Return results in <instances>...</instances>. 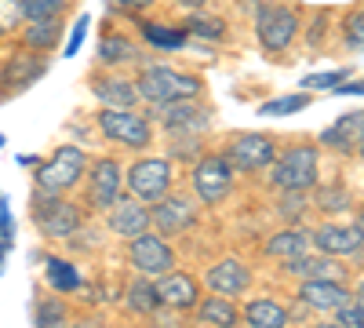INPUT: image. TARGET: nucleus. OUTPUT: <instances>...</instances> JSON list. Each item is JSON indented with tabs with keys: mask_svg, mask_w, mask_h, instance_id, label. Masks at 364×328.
<instances>
[{
	"mask_svg": "<svg viewBox=\"0 0 364 328\" xmlns=\"http://www.w3.org/2000/svg\"><path fill=\"white\" fill-rule=\"evenodd\" d=\"M240 317L248 328H288V310L277 300H252Z\"/></svg>",
	"mask_w": 364,
	"mask_h": 328,
	"instance_id": "nucleus-28",
	"label": "nucleus"
},
{
	"mask_svg": "<svg viewBox=\"0 0 364 328\" xmlns=\"http://www.w3.org/2000/svg\"><path fill=\"white\" fill-rule=\"evenodd\" d=\"M135 88H139V99H146L149 106H171V102H190V99H200L204 95V80L190 70H175V66H164V63H154V66H142L139 77H135Z\"/></svg>",
	"mask_w": 364,
	"mask_h": 328,
	"instance_id": "nucleus-1",
	"label": "nucleus"
},
{
	"mask_svg": "<svg viewBox=\"0 0 364 328\" xmlns=\"http://www.w3.org/2000/svg\"><path fill=\"white\" fill-rule=\"evenodd\" d=\"M182 29L190 33V41H211V44H223L226 41V22L219 15H208V11H193Z\"/></svg>",
	"mask_w": 364,
	"mask_h": 328,
	"instance_id": "nucleus-30",
	"label": "nucleus"
},
{
	"mask_svg": "<svg viewBox=\"0 0 364 328\" xmlns=\"http://www.w3.org/2000/svg\"><path fill=\"white\" fill-rule=\"evenodd\" d=\"M281 270L288 277H299V281H343L346 266L336 259V255H324V252H302L295 259H284Z\"/></svg>",
	"mask_w": 364,
	"mask_h": 328,
	"instance_id": "nucleus-18",
	"label": "nucleus"
},
{
	"mask_svg": "<svg viewBox=\"0 0 364 328\" xmlns=\"http://www.w3.org/2000/svg\"><path fill=\"white\" fill-rule=\"evenodd\" d=\"M364 142V110H353L346 117H339L331 128L321 132V146H331L339 154H350V150H360Z\"/></svg>",
	"mask_w": 364,
	"mask_h": 328,
	"instance_id": "nucleus-20",
	"label": "nucleus"
},
{
	"mask_svg": "<svg viewBox=\"0 0 364 328\" xmlns=\"http://www.w3.org/2000/svg\"><path fill=\"white\" fill-rule=\"evenodd\" d=\"M70 8V0H22L26 22H48V18H63Z\"/></svg>",
	"mask_w": 364,
	"mask_h": 328,
	"instance_id": "nucleus-33",
	"label": "nucleus"
},
{
	"mask_svg": "<svg viewBox=\"0 0 364 328\" xmlns=\"http://www.w3.org/2000/svg\"><path fill=\"white\" fill-rule=\"evenodd\" d=\"M87 168V157L80 146H58V150L37 164V175H33V183L41 194H55V197H63L70 194L77 183H80V175Z\"/></svg>",
	"mask_w": 364,
	"mask_h": 328,
	"instance_id": "nucleus-4",
	"label": "nucleus"
},
{
	"mask_svg": "<svg viewBox=\"0 0 364 328\" xmlns=\"http://www.w3.org/2000/svg\"><path fill=\"white\" fill-rule=\"evenodd\" d=\"M139 33L146 48H157V51H178L190 41V33L182 26H161V22H139Z\"/></svg>",
	"mask_w": 364,
	"mask_h": 328,
	"instance_id": "nucleus-26",
	"label": "nucleus"
},
{
	"mask_svg": "<svg viewBox=\"0 0 364 328\" xmlns=\"http://www.w3.org/2000/svg\"><path fill=\"white\" fill-rule=\"evenodd\" d=\"M124 194V168H120L117 157H95L87 168V197L95 208H106Z\"/></svg>",
	"mask_w": 364,
	"mask_h": 328,
	"instance_id": "nucleus-12",
	"label": "nucleus"
},
{
	"mask_svg": "<svg viewBox=\"0 0 364 328\" xmlns=\"http://www.w3.org/2000/svg\"><path fill=\"white\" fill-rule=\"evenodd\" d=\"M314 328H343V324H314Z\"/></svg>",
	"mask_w": 364,
	"mask_h": 328,
	"instance_id": "nucleus-47",
	"label": "nucleus"
},
{
	"mask_svg": "<svg viewBox=\"0 0 364 328\" xmlns=\"http://www.w3.org/2000/svg\"><path fill=\"white\" fill-rule=\"evenodd\" d=\"M299 300L306 303L310 310L321 314H336L343 303H350V292L343 288V281H302Z\"/></svg>",
	"mask_w": 364,
	"mask_h": 328,
	"instance_id": "nucleus-21",
	"label": "nucleus"
},
{
	"mask_svg": "<svg viewBox=\"0 0 364 328\" xmlns=\"http://www.w3.org/2000/svg\"><path fill=\"white\" fill-rule=\"evenodd\" d=\"M350 77V70H328V73H310L306 80H302V88H321V92H328V88H339L343 80Z\"/></svg>",
	"mask_w": 364,
	"mask_h": 328,
	"instance_id": "nucleus-37",
	"label": "nucleus"
},
{
	"mask_svg": "<svg viewBox=\"0 0 364 328\" xmlns=\"http://www.w3.org/2000/svg\"><path fill=\"white\" fill-rule=\"evenodd\" d=\"M336 324H343V328H364V307H360L357 300L343 303V307L336 310Z\"/></svg>",
	"mask_w": 364,
	"mask_h": 328,
	"instance_id": "nucleus-38",
	"label": "nucleus"
},
{
	"mask_svg": "<svg viewBox=\"0 0 364 328\" xmlns=\"http://www.w3.org/2000/svg\"><path fill=\"white\" fill-rule=\"evenodd\" d=\"M346 44L353 51H364V8H357L350 18H346Z\"/></svg>",
	"mask_w": 364,
	"mask_h": 328,
	"instance_id": "nucleus-39",
	"label": "nucleus"
},
{
	"mask_svg": "<svg viewBox=\"0 0 364 328\" xmlns=\"http://www.w3.org/2000/svg\"><path fill=\"white\" fill-rule=\"evenodd\" d=\"M106 226L117 233V237H139L142 230H149V204H142L139 197L132 194H120L109 208H106Z\"/></svg>",
	"mask_w": 364,
	"mask_h": 328,
	"instance_id": "nucleus-16",
	"label": "nucleus"
},
{
	"mask_svg": "<svg viewBox=\"0 0 364 328\" xmlns=\"http://www.w3.org/2000/svg\"><path fill=\"white\" fill-rule=\"evenodd\" d=\"M124 190L142 204H157L171 194V161L168 157H139L124 171Z\"/></svg>",
	"mask_w": 364,
	"mask_h": 328,
	"instance_id": "nucleus-6",
	"label": "nucleus"
},
{
	"mask_svg": "<svg viewBox=\"0 0 364 328\" xmlns=\"http://www.w3.org/2000/svg\"><path fill=\"white\" fill-rule=\"evenodd\" d=\"M310 245H314V237H310L306 230L288 226V230H281V233H273L262 252H266L269 259L284 263V259H295V255H302V252H310Z\"/></svg>",
	"mask_w": 364,
	"mask_h": 328,
	"instance_id": "nucleus-25",
	"label": "nucleus"
},
{
	"mask_svg": "<svg viewBox=\"0 0 364 328\" xmlns=\"http://www.w3.org/2000/svg\"><path fill=\"white\" fill-rule=\"evenodd\" d=\"M197 201L186 194H168L157 204H149V226H154L161 237H178L190 226H197Z\"/></svg>",
	"mask_w": 364,
	"mask_h": 328,
	"instance_id": "nucleus-9",
	"label": "nucleus"
},
{
	"mask_svg": "<svg viewBox=\"0 0 364 328\" xmlns=\"http://www.w3.org/2000/svg\"><path fill=\"white\" fill-rule=\"evenodd\" d=\"M193 310H197V321L208 324V328H237L240 324V310H237V303L230 300V295L211 292L208 300H200Z\"/></svg>",
	"mask_w": 364,
	"mask_h": 328,
	"instance_id": "nucleus-23",
	"label": "nucleus"
},
{
	"mask_svg": "<svg viewBox=\"0 0 364 328\" xmlns=\"http://www.w3.org/2000/svg\"><path fill=\"white\" fill-rule=\"evenodd\" d=\"M357 303H360V307H364V281H360V285H357Z\"/></svg>",
	"mask_w": 364,
	"mask_h": 328,
	"instance_id": "nucleus-45",
	"label": "nucleus"
},
{
	"mask_svg": "<svg viewBox=\"0 0 364 328\" xmlns=\"http://www.w3.org/2000/svg\"><path fill=\"white\" fill-rule=\"evenodd\" d=\"M269 183L281 194H310L317 186V146L299 142L277 154V161L269 164Z\"/></svg>",
	"mask_w": 364,
	"mask_h": 328,
	"instance_id": "nucleus-2",
	"label": "nucleus"
},
{
	"mask_svg": "<svg viewBox=\"0 0 364 328\" xmlns=\"http://www.w3.org/2000/svg\"><path fill=\"white\" fill-rule=\"evenodd\" d=\"M26 22V11H22V0H0V37L15 33V29Z\"/></svg>",
	"mask_w": 364,
	"mask_h": 328,
	"instance_id": "nucleus-35",
	"label": "nucleus"
},
{
	"mask_svg": "<svg viewBox=\"0 0 364 328\" xmlns=\"http://www.w3.org/2000/svg\"><path fill=\"white\" fill-rule=\"evenodd\" d=\"M161 125L171 139H186V135H204L208 125H211V113L190 99V102H171V106H161Z\"/></svg>",
	"mask_w": 364,
	"mask_h": 328,
	"instance_id": "nucleus-14",
	"label": "nucleus"
},
{
	"mask_svg": "<svg viewBox=\"0 0 364 328\" xmlns=\"http://www.w3.org/2000/svg\"><path fill=\"white\" fill-rule=\"evenodd\" d=\"M44 277H48V285L58 292V295H66V292H77L84 281H80V274H77V266L73 263H66V259H48L44 263Z\"/></svg>",
	"mask_w": 364,
	"mask_h": 328,
	"instance_id": "nucleus-31",
	"label": "nucleus"
},
{
	"mask_svg": "<svg viewBox=\"0 0 364 328\" xmlns=\"http://www.w3.org/2000/svg\"><path fill=\"white\" fill-rule=\"evenodd\" d=\"M128 63H142V51L135 48V41H128L124 33H106L99 41V66L106 70H120Z\"/></svg>",
	"mask_w": 364,
	"mask_h": 328,
	"instance_id": "nucleus-24",
	"label": "nucleus"
},
{
	"mask_svg": "<svg viewBox=\"0 0 364 328\" xmlns=\"http://www.w3.org/2000/svg\"><path fill=\"white\" fill-rule=\"evenodd\" d=\"M157 295H161V307L164 310H193L200 303V285L197 277H190L186 270H164L157 274Z\"/></svg>",
	"mask_w": 364,
	"mask_h": 328,
	"instance_id": "nucleus-15",
	"label": "nucleus"
},
{
	"mask_svg": "<svg viewBox=\"0 0 364 328\" xmlns=\"http://www.w3.org/2000/svg\"><path fill=\"white\" fill-rule=\"evenodd\" d=\"M302 208H306V194H284L281 197V216L284 219H299Z\"/></svg>",
	"mask_w": 364,
	"mask_h": 328,
	"instance_id": "nucleus-40",
	"label": "nucleus"
},
{
	"mask_svg": "<svg viewBox=\"0 0 364 328\" xmlns=\"http://www.w3.org/2000/svg\"><path fill=\"white\" fill-rule=\"evenodd\" d=\"M336 92H339V95H364V77H360V80H343Z\"/></svg>",
	"mask_w": 364,
	"mask_h": 328,
	"instance_id": "nucleus-43",
	"label": "nucleus"
},
{
	"mask_svg": "<svg viewBox=\"0 0 364 328\" xmlns=\"http://www.w3.org/2000/svg\"><path fill=\"white\" fill-rule=\"evenodd\" d=\"M44 73V63L37 55H29V48L15 58H8V66L0 70V84H4V92H22V88H29L37 77Z\"/></svg>",
	"mask_w": 364,
	"mask_h": 328,
	"instance_id": "nucleus-22",
	"label": "nucleus"
},
{
	"mask_svg": "<svg viewBox=\"0 0 364 328\" xmlns=\"http://www.w3.org/2000/svg\"><path fill=\"white\" fill-rule=\"evenodd\" d=\"M299 33V11L288 8V4H269L259 11L255 18V37H259V48L269 51V55H281Z\"/></svg>",
	"mask_w": 364,
	"mask_h": 328,
	"instance_id": "nucleus-8",
	"label": "nucleus"
},
{
	"mask_svg": "<svg viewBox=\"0 0 364 328\" xmlns=\"http://www.w3.org/2000/svg\"><path fill=\"white\" fill-rule=\"evenodd\" d=\"M310 237H314L317 252L336 255V259H353L364 252V230L357 223H350V226L346 223H321Z\"/></svg>",
	"mask_w": 364,
	"mask_h": 328,
	"instance_id": "nucleus-13",
	"label": "nucleus"
},
{
	"mask_svg": "<svg viewBox=\"0 0 364 328\" xmlns=\"http://www.w3.org/2000/svg\"><path fill=\"white\" fill-rule=\"evenodd\" d=\"M317 201H321L324 212H339V208H350V194H346L343 186H321Z\"/></svg>",
	"mask_w": 364,
	"mask_h": 328,
	"instance_id": "nucleus-36",
	"label": "nucleus"
},
{
	"mask_svg": "<svg viewBox=\"0 0 364 328\" xmlns=\"http://www.w3.org/2000/svg\"><path fill=\"white\" fill-rule=\"evenodd\" d=\"M190 186L193 197L208 208L226 201L233 190V164L226 161V154H200L190 168Z\"/></svg>",
	"mask_w": 364,
	"mask_h": 328,
	"instance_id": "nucleus-5",
	"label": "nucleus"
},
{
	"mask_svg": "<svg viewBox=\"0 0 364 328\" xmlns=\"http://www.w3.org/2000/svg\"><path fill=\"white\" fill-rule=\"evenodd\" d=\"M91 95H95L102 106H109V110H135V106L142 102L135 80H132V77H120L117 70L91 80Z\"/></svg>",
	"mask_w": 364,
	"mask_h": 328,
	"instance_id": "nucleus-19",
	"label": "nucleus"
},
{
	"mask_svg": "<svg viewBox=\"0 0 364 328\" xmlns=\"http://www.w3.org/2000/svg\"><path fill=\"white\" fill-rule=\"evenodd\" d=\"M226 161L233 164V171H245V175H255V171H266L273 161H277V142L262 132H245L230 142L226 150Z\"/></svg>",
	"mask_w": 364,
	"mask_h": 328,
	"instance_id": "nucleus-10",
	"label": "nucleus"
},
{
	"mask_svg": "<svg viewBox=\"0 0 364 328\" xmlns=\"http://www.w3.org/2000/svg\"><path fill=\"white\" fill-rule=\"evenodd\" d=\"M204 285H208V292L237 300V295H245L252 288V270H248V263H240V259L230 255V259H219L215 266H208Z\"/></svg>",
	"mask_w": 364,
	"mask_h": 328,
	"instance_id": "nucleus-17",
	"label": "nucleus"
},
{
	"mask_svg": "<svg viewBox=\"0 0 364 328\" xmlns=\"http://www.w3.org/2000/svg\"><path fill=\"white\" fill-rule=\"evenodd\" d=\"M175 4H182V8H204L208 0H175Z\"/></svg>",
	"mask_w": 364,
	"mask_h": 328,
	"instance_id": "nucleus-44",
	"label": "nucleus"
},
{
	"mask_svg": "<svg viewBox=\"0 0 364 328\" xmlns=\"http://www.w3.org/2000/svg\"><path fill=\"white\" fill-rule=\"evenodd\" d=\"M124 303H128V310H132V314L154 317V314L161 310V295H157V285L149 281L146 274H139V277L128 285V292H124Z\"/></svg>",
	"mask_w": 364,
	"mask_h": 328,
	"instance_id": "nucleus-27",
	"label": "nucleus"
},
{
	"mask_svg": "<svg viewBox=\"0 0 364 328\" xmlns=\"http://www.w3.org/2000/svg\"><path fill=\"white\" fill-rule=\"evenodd\" d=\"M29 216H33V226L48 237V241H63V237H73L84 223L80 208L66 197H55V194H33L29 201Z\"/></svg>",
	"mask_w": 364,
	"mask_h": 328,
	"instance_id": "nucleus-3",
	"label": "nucleus"
},
{
	"mask_svg": "<svg viewBox=\"0 0 364 328\" xmlns=\"http://www.w3.org/2000/svg\"><path fill=\"white\" fill-rule=\"evenodd\" d=\"M109 4H113V8H120V11H128V15H132V11H142V8H154V4H157V0H109Z\"/></svg>",
	"mask_w": 364,
	"mask_h": 328,
	"instance_id": "nucleus-42",
	"label": "nucleus"
},
{
	"mask_svg": "<svg viewBox=\"0 0 364 328\" xmlns=\"http://www.w3.org/2000/svg\"><path fill=\"white\" fill-rule=\"evenodd\" d=\"M29 51H55L63 41V18H48V22H29L22 33Z\"/></svg>",
	"mask_w": 364,
	"mask_h": 328,
	"instance_id": "nucleus-29",
	"label": "nucleus"
},
{
	"mask_svg": "<svg viewBox=\"0 0 364 328\" xmlns=\"http://www.w3.org/2000/svg\"><path fill=\"white\" fill-rule=\"evenodd\" d=\"M37 328H70L66 307L58 300H41L37 303Z\"/></svg>",
	"mask_w": 364,
	"mask_h": 328,
	"instance_id": "nucleus-34",
	"label": "nucleus"
},
{
	"mask_svg": "<svg viewBox=\"0 0 364 328\" xmlns=\"http://www.w3.org/2000/svg\"><path fill=\"white\" fill-rule=\"evenodd\" d=\"M310 106V95L306 92H295V95H281V99H273V102H262L259 106V117H291L299 110H306Z\"/></svg>",
	"mask_w": 364,
	"mask_h": 328,
	"instance_id": "nucleus-32",
	"label": "nucleus"
},
{
	"mask_svg": "<svg viewBox=\"0 0 364 328\" xmlns=\"http://www.w3.org/2000/svg\"><path fill=\"white\" fill-rule=\"evenodd\" d=\"M128 263L135 266L139 274L157 277V274H164V270L175 266V252L168 245V237H161L157 230H142L139 237H132V245H128Z\"/></svg>",
	"mask_w": 364,
	"mask_h": 328,
	"instance_id": "nucleus-11",
	"label": "nucleus"
},
{
	"mask_svg": "<svg viewBox=\"0 0 364 328\" xmlns=\"http://www.w3.org/2000/svg\"><path fill=\"white\" fill-rule=\"evenodd\" d=\"M87 15L84 18H77V26H73V33H70V44H66V55H77L80 51V44H84V33H87Z\"/></svg>",
	"mask_w": 364,
	"mask_h": 328,
	"instance_id": "nucleus-41",
	"label": "nucleus"
},
{
	"mask_svg": "<svg viewBox=\"0 0 364 328\" xmlns=\"http://www.w3.org/2000/svg\"><path fill=\"white\" fill-rule=\"evenodd\" d=\"M357 226H360V230H364V208H360V219H357Z\"/></svg>",
	"mask_w": 364,
	"mask_h": 328,
	"instance_id": "nucleus-46",
	"label": "nucleus"
},
{
	"mask_svg": "<svg viewBox=\"0 0 364 328\" xmlns=\"http://www.w3.org/2000/svg\"><path fill=\"white\" fill-rule=\"evenodd\" d=\"M99 132L117 142V146H128V150H146L149 142H154V125L146 121V117H139L135 110H109L102 106L99 117H95Z\"/></svg>",
	"mask_w": 364,
	"mask_h": 328,
	"instance_id": "nucleus-7",
	"label": "nucleus"
}]
</instances>
